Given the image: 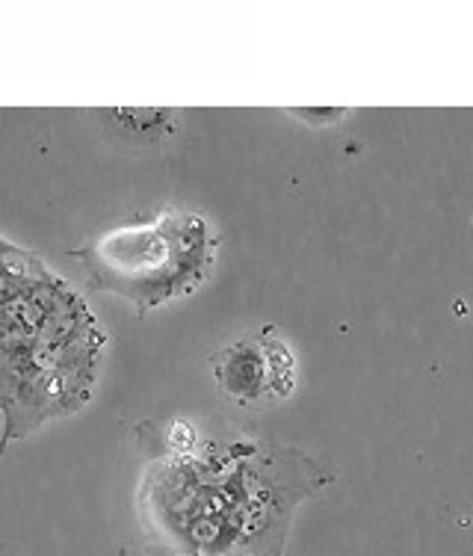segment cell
Instances as JSON below:
<instances>
[{
	"label": "cell",
	"mask_w": 473,
	"mask_h": 556,
	"mask_svg": "<svg viewBox=\"0 0 473 556\" xmlns=\"http://www.w3.org/2000/svg\"><path fill=\"white\" fill-rule=\"evenodd\" d=\"M311 492V471L293 453H166L140 485L145 547L151 556H281Z\"/></svg>",
	"instance_id": "6da1fadb"
},
{
	"label": "cell",
	"mask_w": 473,
	"mask_h": 556,
	"mask_svg": "<svg viewBox=\"0 0 473 556\" xmlns=\"http://www.w3.org/2000/svg\"><path fill=\"white\" fill-rule=\"evenodd\" d=\"M107 334L42 257L0 237V459L95 394Z\"/></svg>",
	"instance_id": "7a4b0ae2"
},
{
	"label": "cell",
	"mask_w": 473,
	"mask_h": 556,
	"mask_svg": "<svg viewBox=\"0 0 473 556\" xmlns=\"http://www.w3.org/2000/svg\"><path fill=\"white\" fill-rule=\"evenodd\" d=\"M214 255L216 240L207 223L187 211H166L151 223L122 225L75 252L95 288L140 311L202 288Z\"/></svg>",
	"instance_id": "3957f363"
},
{
	"label": "cell",
	"mask_w": 473,
	"mask_h": 556,
	"mask_svg": "<svg viewBox=\"0 0 473 556\" xmlns=\"http://www.w3.org/2000/svg\"><path fill=\"white\" fill-rule=\"evenodd\" d=\"M214 374L219 388L243 406H258L267 400H281L293 391L296 362L293 353L276 338L272 329L248 334L226 346L214 358Z\"/></svg>",
	"instance_id": "277c9868"
}]
</instances>
